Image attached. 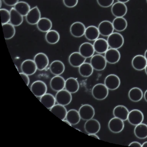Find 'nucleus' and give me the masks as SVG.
Returning a JSON list of instances; mask_svg holds the SVG:
<instances>
[{"instance_id": "48", "label": "nucleus", "mask_w": 147, "mask_h": 147, "mask_svg": "<svg viewBox=\"0 0 147 147\" xmlns=\"http://www.w3.org/2000/svg\"><path fill=\"white\" fill-rule=\"evenodd\" d=\"M63 121H64V122L66 123L68 125H69V126H72V125L67 119H64V120H63Z\"/></svg>"}, {"instance_id": "7", "label": "nucleus", "mask_w": 147, "mask_h": 147, "mask_svg": "<svg viewBox=\"0 0 147 147\" xmlns=\"http://www.w3.org/2000/svg\"><path fill=\"white\" fill-rule=\"evenodd\" d=\"M144 116L142 111L138 109H134L130 111L127 120L131 125L136 126L143 122Z\"/></svg>"}, {"instance_id": "44", "label": "nucleus", "mask_w": 147, "mask_h": 147, "mask_svg": "<svg viewBox=\"0 0 147 147\" xmlns=\"http://www.w3.org/2000/svg\"><path fill=\"white\" fill-rule=\"evenodd\" d=\"M129 146L134 147H142V144L137 141H133L129 145Z\"/></svg>"}, {"instance_id": "9", "label": "nucleus", "mask_w": 147, "mask_h": 147, "mask_svg": "<svg viewBox=\"0 0 147 147\" xmlns=\"http://www.w3.org/2000/svg\"><path fill=\"white\" fill-rule=\"evenodd\" d=\"M86 28L85 25L81 22H75L70 26V33L74 37H81L84 35Z\"/></svg>"}, {"instance_id": "2", "label": "nucleus", "mask_w": 147, "mask_h": 147, "mask_svg": "<svg viewBox=\"0 0 147 147\" xmlns=\"http://www.w3.org/2000/svg\"><path fill=\"white\" fill-rule=\"evenodd\" d=\"M109 90L104 84H96L92 89V95L96 100H102L107 97L109 95Z\"/></svg>"}, {"instance_id": "34", "label": "nucleus", "mask_w": 147, "mask_h": 147, "mask_svg": "<svg viewBox=\"0 0 147 147\" xmlns=\"http://www.w3.org/2000/svg\"><path fill=\"white\" fill-rule=\"evenodd\" d=\"M134 134L138 138L144 139L147 138V125L141 123L135 126Z\"/></svg>"}, {"instance_id": "15", "label": "nucleus", "mask_w": 147, "mask_h": 147, "mask_svg": "<svg viewBox=\"0 0 147 147\" xmlns=\"http://www.w3.org/2000/svg\"><path fill=\"white\" fill-rule=\"evenodd\" d=\"M123 121L121 119L116 117L111 118L108 123L109 130L112 133H120L124 129L125 125Z\"/></svg>"}, {"instance_id": "16", "label": "nucleus", "mask_w": 147, "mask_h": 147, "mask_svg": "<svg viewBox=\"0 0 147 147\" xmlns=\"http://www.w3.org/2000/svg\"><path fill=\"white\" fill-rule=\"evenodd\" d=\"M21 68L22 72L28 76L34 74L38 69L34 60L29 59H26L22 62Z\"/></svg>"}, {"instance_id": "4", "label": "nucleus", "mask_w": 147, "mask_h": 147, "mask_svg": "<svg viewBox=\"0 0 147 147\" xmlns=\"http://www.w3.org/2000/svg\"><path fill=\"white\" fill-rule=\"evenodd\" d=\"M31 91L36 97H41L47 93V87L44 82L41 80H36L31 85Z\"/></svg>"}, {"instance_id": "13", "label": "nucleus", "mask_w": 147, "mask_h": 147, "mask_svg": "<svg viewBox=\"0 0 147 147\" xmlns=\"http://www.w3.org/2000/svg\"><path fill=\"white\" fill-rule=\"evenodd\" d=\"M100 34L103 36H109L114 32L112 23L109 20H103L99 24L98 27Z\"/></svg>"}, {"instance_id": "27", "label": "nucleus", "mask_w": 147, "mask_h": 147, "mask_svg": "<svg viewBox=\"0 0 147 147\" xmlns=\"http://www.w3.org/2000/svg\"><path fill=\"white\" fill-rule=\"evenodd\" d=\"M65 88L71 94L77 92L79 88V84L75 78L71 77L65 80Z\"/></svg>"}, {"instance_id": "17", "label": "nucleus", "mask_w": 147, "mask_h": 147, "mask_svg": "<svg viewBox=\"0 0 147 147\" xmlns=\"http://www.w3.org/2000/svg\"><path fill=\"white\" fill-rule=\"evenodd\" d=\"M100 127L99 122L93 118L86 121L84 125L85 131L88 134H96L99 131Z\"/></svg>"}, {"instance_id": "45", "label": "nucleus", "mask_w": 147, "mask_h": 147, "mask_svg": "<svg viewBox=\"0 0 147 147\" xmlns=\"http://www.w3.org/2000/svg\"><path fill=\"white\" fill-rule=\"evenodd\" d=\"M96 134H88V135L89 136H90L91 137H94L95 138L98 139V140H100L99 138V137L97 135H96Z\"/></svg>"}, {"instance_id": "36", "label": "nucleus", "mask_w": 147, "mask_h": 147, "mask_svg": "<svg viewBox=\"0 0 147 147\" xmlns=\"http://www.w3.org/2000/svg\"><path fill=\"white\" fill-rule=\"evenodd\" d=\"M2 27L6 40H10L13 37L16 33V29L13 25L9 23L2 25Z\"/></svg>"}, {"instance_id": "49", "label": "nucleus", "mask_w": 147, "mask_h": 147, "mask_svg": "<svg viewBox=\"0 0 147 147\" xmlns=\"http://www.w3.org/2000/svg\"><path fill=\"white\" fill-rule=\"evenodd\" d=\"M142 147H147V141H146L142 144Z\"/></svg>"}, {"instance_id": "52", "label": "nucleus", "mask_w": 147, "mask_h": 147, "mask_svg": "<svg viewBox=\"0 0 147 147\" xmlns=\"http://www.w3.org/2000/svg\"><path fill=\"white\" fill-rule=\"evenodd\" d=\"M0 2H1V6H0V7L1 8V6H2V1H1V0H0Z\"/></svg>"}, {"instance_id": "26", "label": "nucleus", "mask_w": 147, "mask_h": 147, "mask_svg": "<svg viewBox=\"0 0 147 147\" xmlns=\"http://www.w3.org/2000/svg\"><path fill=\"white\" fill-rule=\"evenodd\" d=\"M50 111L62 121L66 118L67 111L64 106L59 104L55 105L50 109Z\"/></svg>"}, {"instance_id": "35", "label": "nucleus", "mask_w": 147, "mask_h": 147, "mask_svg": "<svg viewBox=\"0 0 147 147\" xmlns=\"http://www.w3.org/2000/svg\"><path fill=\"white\" fill-rule=\"evenodd\" d=\"M94 69L90 63L85 62L79 67V74L83 77L88 78L93 74Z\"/></svg>"}, {"instance_id": "29", "label": "nucleus", "mask_w": 147, "mask_h": 147, "mask_svg": "<svg viewBox=\"0 0 147 147\" xmlns=\"http://www.w3.org/2000/svg\"><path fill=\"white\" fill-rule=\"evenodd\" d=\"M112 23L114 30L117 32H123L127 28V21L123 17H116Z\"/></svg>"}, {"instance_id": "39", "label": "nucleus", "mask_w": 147, "mask_h": 147, "mask_svg": "<svg viewBox=\"0 0 147 147\" xmlns=\"http://www.w3.org/2000/svg\"><path fill=\"white\" fill-rule=\"evenodd\" d=\"M1 23L2 25L9 23L10 22V11L6 9H0Z\"/></svg>"}, {"instance_id": "19", "label": "nucleus", "mask_w": 147, "mask_h": 147, "mask_svg": "<svg viewBox=\"0 0 147 147\" xmlns=\"http://www.w3.org/2000/svg\"><path fill=\"white\" fill-rule=\"evenodd\" d=\"M131 64L133 68L137 71L144 69L147 65V60L144 56L137 55L132 60Z\"/></svg>"}, {"instance_id": "30", "label": "nucleus", "mask_w": 147, "mask_h": 147, "mask_svg": "<svg viewBox=\"0 0 147 147\" xmlns=\"http://www.w3.org/2000/svg\"><path fill=\"white\" fill-rule=\"evenodd\" d=\"M40 101L47 109H50L55 105L56 100L52 94L46 93L40 97Z\"/></svg>"}, {"instance_id": "43", "label": "nucleus", "mask_w": 147, "mask_h": 147, "mask_svg": "<svg viewBox=\"0 0 147 147\" xmlns=\"http://www.w3.org/2000/svg\"><path fill=\"white\" fill-rule=\"evenodd\" d=\"M21 77L22 78L23 80L25 82V83L26 84V86H28L30 84V79L29 78L28 76L25 74L23 73H20Z\"/></svg>"}, {"instance_id": "5", "label": "nucleus", "mask_w": 147, "mask_h": 147, "mask_svg": "<svg viewBox=\"0 0 147 147\" xmlns=\"http://www.w3.org/2000/svg\"><path fill=\"white\" fill-rule=\"evenodd\" d=\"M55 98L57 104L65 106L71 103L72 100V96L69 92L65 89H63L57 92Z\"/></svg>"}, {"instance_id": "41", "label": "nucleus", "mask_w": 147, "mask_h": 147, "mask_svg": "<svg viewBox=\"0 0 147 147\" xmlns=\"http://www.w3.org/2000/svg\"><path fill=\"white\" fill-rule=\"evenodd\" d=\"M64 5L68 8H73L78 4V0H63Z\"/></svg>"}, {"instance_id": "40", "label": "nucleus", "mask_w": 147, "mask_h": 147, "mask_svg": "<svg viewBox=\"0 0 147 147\" xmlns=\"http://www.w3.org/2000/svg\"><path fill=\"white\" fill-rule=\"evenodd\" d=\"M98 4L103 8H108L113 4L114 0H96Z\"/></svg>"}, {"instance_id": "33", "label": "nucleus", "mask_w": 147, "mask_h": 147, "mask_svg": "<svg viewBox=\"0 0 147 147\" xmlns=\"http://www.w3.org/2000/svg\"><path fill=\"white\" fill-rule=\"evenodd\" d=\"M65 118L72 125H76L79 123L81 119L79 111L75 109L69 110Z\"/></svg>"}, {"instance_id": "22", "label": "nucleus", "mask_w": 147, "mask_h": 147, "mask_svg": "<svg viewBox=\"0 0 147 147\" xmlns=\"http://www.w3.org/2000/svg\"><path fill=\"white\" fill-rule=\"evenodd\" d=\"M95 52L99 54L105 53L109 49L107 41L103 38H98L94 41L93 44Z\"/></svg>"}, {"instance_id": "24", "label": "nucleus", "mask_w": 147, "mask_h": 147, "mask_svg": "<svg viewBox=\"0 0 147 147\" xmlns=\"http://www.w3.org/2000/svg\"><path fill=\"white\" fill-rule=\"evenodd\" d=\"M49 69L53 74L55 76H60L65 71V65L61 61L55 60L50 64Z\"/></svg>"}, {"instance_id": "32", "label": "nucleus", "mask_w": 147, "mask_h": 147, "mask_svg": "<svg viewBox=\"0 0 147 147\" xmlns=\"http://www.w3.org/2000/svg\"><path fill=\"white\" fill-rule=\"evenodd\" d=\"M142 90L137 87H133L128 92V97L133 102H139L143 96Z\"/></svg>"}, {"instance_id": "42", "label": "nucleus", "mask_w": 147, "mask_h": 147, "mask_svg": "<svg viewBox=\"0 0 147 147\" xmlns=\"http://www.w3.org/2000/svg\"><path fill=\"white\" fill-rule=\"evenodd\" d=\"M19 0H3L5 4L9 6H14Z\"/></svg>"}, {"instance_id": "1", "label": "nucleus", "mask_w": 147, "mask_h": 147, "mask_svg": "<svg viewBox=\"0 0 147 147\" xmlns=\"http://www.w3.org/2000/svg\"><path fill=\"white\" fill-rule=\"evenodd\" d=\"M107 41L110 48L118 49L123 45L124 38L120 33L113 32L108 36Z\"/></svg>"}, {"instance_id": "10", "label": "nucleus", "mask_w": 147, "mask_h": 147, "mask_svg": "<svg viewBox=\"0 0 147 147\" xmlns=\"http://www.w3.org/2000/svg\"><path fill=\"white\" fill-rule=\"evenodd\" d=\"M34 60L37 68L39 71L44 70L49 64V60L45 54L40 53L34 56Z\"/></svg>"}, {"instance_id": "25", "label": "nucleus", "mask_w": 147, "mask_h": 147, "mask_svg": "<svg viewBox=\"0 0 147 147\" xmlns=\"http://www.w3.org/2000/svg\"><path fill=\"white\" fill-rule=\"evenodd\" d=\"M100 34L98 27L90 25L86 28L84 35L86 38L89 41H95L98 38Z\"/></svg>"}, {"instance_id": "14", "label": "nucleus", "mask_w": 147, "mask_h": 147, "mask_svg": "<svg viewBox=\"0 0 147 147\" xmlns=\"http://www.w3.org/2000/svg\"><path fill=\"white\" fill-rule=\"evenodd\" d=\"M104 56L107 63L115 64L120 60L121 54L118 49L110 48L106 52Z\"/></svg>"}, {"instance_id": "18", "label": "nucleus", "mask_w": 147, "mask_h": 147, "mask_svg": "<svg viewBox=\"0 0 147 147\" xmlns=\"http://www.w3.org/2000/svg\"><path fill=\"white\" fill-rule=\"evenodd\" d=\"M65 80L63 77L55 76L50 80V87L55 91H59L65 88Z\"/></svg>"}, {"instance_id": "46", "label": "nucleus", "mask_w": 147, "mask_h": 147, "mask_svg": "<svg viewBox=\"0 0 147 147\" xmlns=\"http://www.w3.org/2000/svg\"><path fill=\"white\" fill-rule=\"evenodd\" d=\"M144 97L146 102H147V90L145 92L144 94L143 95Z\"/></svg>"}, {"instance_id": "8", "label": "nucleus", "mask_w": 147, "mask_h": 147, "mask_svg": "<svg viewBox=\"0 0 147 147\" xmlns=\"http://www.w3.org/2000/svg\"><path fill=\"white\" fill-rule=\"evenodd\" d=\"M120 79L117 75L110 74L107 76L104 80V84L110 90L117 89L120 86Z\"/></svg>"}, {"instance_id": "21", "label": "nucleus", "mask_w": 147, "mask_h": 147, "mask_svg": "<svg viewBox=\"0 0 147 147\" xmlns=\"http://www.w3.org/2000/svg\"><path fill=\"white\" fill-rule=\"evenodd\" d=\"M79 52L86 59L91 57L95 52L93 45L88 42L82 44L79 47Z\"/></svg>"}, {"instance_id": "11", "label": "nucleus", "mask_w": 147, "mask_h": 147, "mask_svg": "<svg viewBox=\"0 0 147 147\" xmlns=\"http://www.w3.org/2000/svg\"><path fill=\"white\" fill-rule=\"evenodd\" d=\"M127 7L125 3L117 2L111 6V13L116 17H123L127 13Z\"/></svg>"}, {"instance_id": "12", "label": "nucleus", "mask_w": 147, "mask_h": 147, "mask_svg": "<svg viewBox=\"0 0 147 147\" xmlns=\"http://www.w3.org/2000/svg\"><path fill=\"white\" fill-rule=\"evenodd\" d=\"M41 12L37 6L32 8L26 16L27 22L30 25H36L41 19Z\"/></svg>"}, {"instance_id": "23", "label": "nucleus", "mask_w": 147, "mask_h": 147, "mask_svg": "<svg viewBox=\"0 0 147 147\" xmlns=\"http://www.w3.org/2000/svg\"><path fill=\"white\" fill-rule=\"evenodd\" d=\"M129 112L128 109L125 106L119 105L114 109L113 115L114 117L125 121L127 119Z\"/></svg>"}, {"instance_id": "47", "label": "nucleus", "mask_w": 147, "mask_h": 147, "mask_svg": "<svg viewBox=\"0 0 147 147\" xmlns=\"http://www.w3.org/2000/svg\"><path fill=\"white\" fill-rule=\"evenodd\" d=\"M130 0H117L118 2H122V3H126L128 2Z\"/></svg>"}, {"instance_id": "38", "label": "nucleus", "mask_w": 147, "mask_h": 147, "mask_svg": "<svg viewBox=\"0 0 147 147\" xmlns=\"http://www.w3.org/2000/svg\"><path fill=\"white\" fill-rule=\"evenodd\" d=\"M14 8L23 17H26L31 9L28 3L24 1L18 2L14 6Z\"/></svg>"}, {"instance_id": "31", "label": "nucleus", "mask_w": 147, "mask_h": 147, "mask_svg": "<svg viewBox=\"0 0 147 147\" xmlns=\"http://www.w3.org/2000/svg\"><path fill=\"white\" fill-rule=\"evenodd\" d=\"M36 25L38 29L42 32H48L51 30L53 26L51 20L45 17L41 18Z\"/></svg>"}, {"instance_id": "53", "label": "nucleus", "mask_w": 147, "mask_h": 147, "mask_svg": "<svg viewBox=\"0 0 147 147\" xmlns=\"http://www.w3.org/2000/svg\"><path fill=\"white\" fill-rule=\"evenodd\" d=\"M146 2H147V0H146Z\"/></svg>"}, {"instance_id": "3", "label": "nucleus", "mask_w": 147, "mask_h": 147, "mask_svg": "<svg viewBox=\"0 0 147 147\" xmlns=\"http://www.w3.org/2000/svg\"><path fill=\"white\" fill-rule=\"evenodd\" d=\"M90 63L94 70L102 71L106 67L107 62L104 56L98 54L91 57Z\"/></svg>"}, {"instance_id": "6", "label": "nucleus", "mask_w": 147, "mask_h": 147, "mask_svg": "<svg viewBox=\"0 0 147 147\" xmlns=\"http://www.w3.org/2000/svg\"><path fill=\"white\" fill-rule=\"evenodd\" d=\"M78 111L81 119L84 121L92 119L95 115V109L89 104L83 105L79 108Z\"/></svg>"}, {"instance_id": "28", "label": "nucleus", "mask_w": 147, "mask_h": 147, "mask_svg": "<svg viewBox=\"0 0 147 147\" xmlns=\"http://www.w3.org/2000/svg\"><path fill=\"white\" fill-rule=\"evenodd\" d=\"M10 23L14 26H18L22 24L23 16L13 7L10 10Z\"/></svg>"}, {"instance_id": "20", "label": "nucleus", "mask_w": 147, "mask_h": 147, "mask_svg": "<svg viewBox=\"0 0 147 147\" xmlns=\"http://www.w3.org/2000/svg\"><path fill=\"white\" fill-rule=\"evenodd\" d=\"M86 58L83 56L79 52H74L70 55L69 62L71 66L74 67H79L86 61Z\"/></svg>"}, {"instance_id": "51", "label": "nucleus", "mask_w": 147, "mask_h": 147, "mask_svg": "<svg viewBox=\"0 0 147 147\" xmlns=\"http://www.w3.org/2000/svg\"><path fill=\"white\" fill-rule=\"evenodd\" d=\"M144 69H145V72H146V75H147V65H146V66L145 68Z\"/></svg>"}, {"instance_id": "37", "label": "nucleus", "mask_w": 147, "mask_h": 147, "mask_svg": "<svg viewBox=\"0 0 147 147\" xmlns=\"http://www.w3.org/2000/svg\"><path fill=\"white\" fill-rule=\"evenodd\" d=\"M45 40L49 44H55L57 43L60 40L59 33L55 30H50L47 32Z\"/></svg>"}, {"instance_id": "50", "label": "nucleus", "mask_w": 147, "mask_h": 147, "mask_svg": "<svg viewBox=\"0 0 147 147\" xmlns=\"http://www.w3.org/2000/svg\"><path fill=\"white\" fill-rule=\"evenodd\" d=\"M144 56L147 60V49L146 50L145 52Z\"/></svg>"}]
</instances>
